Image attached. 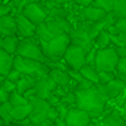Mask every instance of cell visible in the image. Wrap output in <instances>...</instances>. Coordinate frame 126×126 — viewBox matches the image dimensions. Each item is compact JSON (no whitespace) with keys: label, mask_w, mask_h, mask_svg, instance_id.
I'll return each instance as SVG.
<instances>
[{"label":"cell","mask_w":126,"mask_h":126,"mask_svg":"<svg viewBox=\"0 0 126 126\" xmlns=\"http://www.w3.org/2000/svg\"><path fill=\"white\" fill-rule=\"evenodd\" d=\"M76 94V107L84 110L91 119H99L106 112V102L100 98L96 85H92L88 90L75 91Z\"/></svg>","instance_id":"6da1fadb"},{"label":"cell","mask_w":126,"mask_h":126,"mask_svg":"<svg viewBox=\"0 0 126 126\" xmlns=\"http://www.w3.org/2000/svg\"><path fill=\"white\" fill-rule=\"evenodd\" d=\"M73 29V25L68 19L47 16L46 20L39 23L35 29V38L39 42H49L60 34H68Z\"/></svg>","instance_id":"7a4b0ae2"},{"label":"cell","mask_w":126,"mask_h":126,"mask_svg":"<svg viewBox=\"0 0 126 126\" xmlns=\"http://www.w3.org/2000/svg\"><path fill=\"white\" fill-rule=\"evenodd\" d=\"M69 45H71V39H69V35L66 33L54 37L49 42H39V46H41L45 57L47 58V63L61 61Z\"/></svg>","instance_id":"3957f363"},{"label":"cell","mask_w":126,"mask_h":126,"mask_svg":"<svg viewBox=\"0 0 126 126\" xmlns=\"http://www.w3.org/2000/svg\"><path fill=\"white\" fill-rule=\"evenodd\" d=\"M12 68L19 71L22 75L26 76H31L39 79V77H45L49 75L50 69L45 63H39L35 60H30V58H23L20 56H14V64Z\"/></svg>","instance_id":"277c9868"},{"label":"cell","mask_w":126,"mask_h":126,"mask_svg":"<svg viewBox=\"0 0 126 126\" xmlns=\"http://www.w3.org/2000/svg\"><path fill=\"white\" fill-rule=\"evenodd\" d=\"M16 56H20L23 58H30V60H35L39 63H47V58L45 57L44 52H42L39 42L35 37L31 38H20L19 45L16 49Z\"/></svg>","instance_id":"5b68a950"},{"label":"cell","mask_w":126,"mask_h":126,"mask_svg":"<svg viewBox=\"0 0 126 126\" xmlns=\"http://www.w3.org/2000/svg\"><path fill=\"white\" fill-rule=\"evenodd\" d=\"M118 61H119V57L115 52V47L109 46L104 49H98L94 66L98 72H114Z\"/></svg>","instance_id":"8992f818"},{"label":"cell","mask_w":126,"mask_h":126,"mask_svg":"<svg viewBox=\"0 0 126 126\" xmlns=\"http://www.w3.org/2000/svg\"><path fill=\"white\" fill-rule=\"evenodd\" d=\"M29 103L31 104V114L29 117L30 126H35L39 122L47 119V114H49V110L52 107L47 103V100H44V99H39L37 96H33V98L29 99Z\"/></svg>","instance_id":"52a82bcc"},{"label":"cell","mask_w":126,"mask_h":126,"mask_svg":"<svg viewBox=\"0 0 126 126\" xmlns=\"http://www.w3.org/2000/svg\"><path fill=\"white\" fill-rule=\"evenodd\" d=\"M85 54H87V52L84 49L75 46V45H69V47L66 49L65 54L63 57V61L69 69L80 71L85 65Z\"/></svg>","instance_id":"ba28073f"},{"label":"cell","mask_w":126,"mask_h":126,"mask_svg":"<svg viewBox=\"0 0 126 126\" xmlns=\"http://www.w3.org/2000/svg\"><path fill=\"white\" fill-rule=\"evenodd\" d=\"M19 14H22L25 18H27L31 23L38 26L39 23L45 22L46 18L49 16V11L42 6L41 3H35V1H29Z\"/></svg>","instance_id":"9c48e42d"},{"label":"cell","mask_w":126,"mask_h":126,"mask_svg":"<svg viewBox=\"0 0 126 126\" xmlns=\"http://www.w3.org/2000/svg\"><path fill=\"white\" fill-rule=\"evenodd\" d=\"M64 121L68 126H88V123L91 122V117L79 107H71Z\"/></svg>","instance_id":"30bf717a"},{"label":"cell","mask_w":126,"mask_h":126,"mask_svg":"<svg viewBox=\"0 0 126 126\" xmlns=\"http://www.w3.org/2000/svg\"><path fill=\"white\" fill-rule=\"evenodd\" d=\"M15 22H16V34L19 38H31L35 37L37 26L31 23L27 18H25L22 14H15Z\"/></svg>","instance_id":"8fae6325"},{"label":"cell","mask_w":126,"mask_h":126,"mask_svg":"<svg viewBox=\"0 0 126 126\" xmlns=\"http://www.w3.org/2000/svg\"><path fill=\"white\" fill-rule=\"evenodd\" d=\"M54 87H56L54 81H53L49 76L39 77V79H37L35 87H34L35 96H37V98H39V99L46 100V99L52 95V91H53V88H54Z\"/></svg>","instance_id":"7c38bea8"},{"label":"cell","mask_w":126,"mask_h":126,"mask_svg":"<svg viewBox=\"0 0 126 126\" xmlns=\"http://www.w3.org/2000/svg\"><path fill=\"white\" fill-rule=\"evenodd\" d=\"M10 35H18L15 15L12 14H8L6 16L0 18V38H6V37Z\"/></svg>","instance_id":"4fadbf2b"},{"label":"cell","mask_w":126,"mask_h":126,"mask_svg":"<svg viewBox=\"0 0 126 126\" xmlns=\"http://www.w3.org/2000/svg\"><path fill=\"white\" fill-rule=\"evenodd\" d=\"M106 91H107V95H109L110 100H115L126 91V83L115 77L109 84H106Z\"/></svg>","instance_id":"5bb4252c"},{"label":"cell","mask_w":126,"mask_h":126,"mask_svg":"<svg viewBox=\"0 0 126 126\" xmlns=\"http://www.w3.org/2000/svg\"><path fill=\"white\" fill-rule=\"evenodd\" d=\"M100 126H126V122L121 117L119 110L114 109L110 112H107V114L104 112V115L102 117Z\"/></svg>","instance_id":"9a60e30c"},{"label":"cell","mask_w":126,"mask_h":126,"mask_svg":"<svg viewBox=\"0 0 126 126\" xmlns=\"http://www.w3.org/2000/svg\"><path fill=\"white\" fill-rule=\"evenodd\" d=\"M14 56L8 54L3 49H0V77H6L12 69Z\"/></svg>","instance_id":"2e32d148"},{"label":"cell","mask_w":126,"mask_h":126,"mask_svg":"<svg viewBox=\"0 0 126 126\" xmlns=\"http://www.w3.org/2000/svg\"><path fill=\"white\" fill-rule=\"evenodd\" d=\"M35 83H37V79L35 77H31V76H26V75H23L22 77H20L19 80H18L15 84H16V92L19 94H26L29 90H33L34 87H35Z\"/></svg>","instance_id":"e0dca14e"},{"label":"cell","mask_w":126,"mask_h":126,"mask_svg":"<svg viewBox=\"0 0 126 126\" xmlns=\"http://www.w3.org/2000/svg\"><path fill=\"white\" fill-rule=\"evenodd\" d=\"M20 38L18 35H10L3 38V42H1V49L4 52H7L8 54L15 56L16 54V49H18V45H19Z\"/></svg>","instance_id":"ac0fdd59"},{"label":"cell","mask_w":126,"mask_h":126,"mask_svg":"<svg viewBox=\"0 0 126 126\" xmlns=\"http://www.w3.org/2000/svg\"><path fill=\"white\" fill-rule=\"evenodd\" d=\"M31 114V104H26V106H20V107H14L11 112V117L12 121L15 122H22V121L29 119Z\"/></svg>","instance_id":"d6986e66"},{"label":"cell","mask_w":126,"mask_h":126,"mask_svg":"<svg viewBox=\"0 0 126 126\" xmlns=\"http://www.w3.org/2000/svg\"><path fill=\"white\" fill-rule=\"evenodd\" d=\"M79 72H80V75L83 76V79L91 81L92 84H98V83H99L98 71L95 69V66H92V65H84Z\"/></svg>","instance_id":"ffe728a7"},{"label":"cell","mask_w":126,"mask_h":126,"mask_svg":"<svg viewBox=\"0 0 126 126\" xmlns=\"http://www.w3.org/2000/svg\"><path fill=\"white\" fill-rule=\"evenodd\" d=\"M106 31L109 33V35H117V34L126 33V18L117 19L110 27L106 29Z\"/></svg>","instance_id":"44dd1931"},{"label":"cell","mask_w":126,"mask_h":126,"mask_svg":"<svg viewBox=\"0 0 126 126\" xmlns=\"http://www.w3.org/2000/svg\"><path fill=\"white\" fill-rule=\"evenodd\" d=\"M94 46L96 49H104V47L111 46V39H110V35L106 30L100 31L98 34V37L94 39Z\"/></svg>","instance_id":"7402d4cb"},{"label":"cell","mask_w":126,"mask_h":126,"mask_svg":"<svg viewBox=\"0 0 126 126\" xmlns=\"http://www.w3.org/2000/svg\"><path fill=\"white\" fill-rule=\"evenodd\" d=\"M111 14L117 19L126 18V0H114V6H112Z\"/></svg>","instance_id":"603a6c76"},{"label":"cell","mask_w":126,"mask_h":126,"mask_svg":"<svg viewBox=\"0 0 126 126\" xmlns=\"http://www.w3.org/2000/svg\"><path fill=\"white\" fill-rule=\"evenodd\" d=\"M12 109H14V107L11 106L10 102H6V103L0 104V118H1V121H3L4 125L12 122V117H11Z\"/></svg>","instance_id":"cb8c5ba5"},{"label":"cell","mask_w":126,"mask_h":126,"mask_svg":"<svg viewBox=\"0 0 126 126\" xmlns=\"http://www.w3.org/2000/svg\"><path fill=\"white\" fill-rule=\"evenodd\" d=\"M8 102L11 103L12 107H20V106H26V104H29V100H27V99H26L25 96L22 95V94L16 92V91H14V92L10 94Z\"/></svg>","instance_id":"d4e9b609"},{"label":"cell","mask_w":126,"mask_h":126,"mask_svg":"<svg viewBox=\"0 0 126 126\" xmlns=\"http://www.w3.org/2000/svg\"><path fill=\"white\" fill-rule=\"evenodd\" d=\"M114 73H115L117 79H119V80L126 83V58H119Z\"/></svg>","instance_id":"484cf974"},{"label":"cell","mask_w":126,"mask_h":126,"mask_svg":"<svg viewBox=\"0 0 126 126\" xmlns=\"http://www.w3.org/2000/svg\"><path fill=\"white\" fill-rule=\"evenodd\" d=\"M91 6L100 8L103 11H106L107 14L112 11V6H114V0H94Z\"/></svg>","instance_id":"4316f807"},{"label":"cell","mask_w":126,"mask_h":126,"mask_svg":"<svg viewBox=\"0 0 126 126\" xmlns=\"http://www.w3.org/2000/svg\"><path fill=\"white\" fill-rule=\"evenodd\" d=\"M110 39H111V46H114V47L126 46V33L117 34V35H110Z\"/></svg>","instance_id":"83f0119b"},{"label":"cell","mask_w":126,"mask_h":126,"mask_svg":"<svg viewBox=\"0 0 126 126\" xmlns=\"http://www.w3.org/2000/svg\"><path fill=\"white\" fill-rule=\"evenodd\" d=\"M0 90L6 91V92L11 94L16 90V84L12 81H10L7 77H0Z\"/></svg>","instance_id":"f1b7e54d"},{"label":"cell","mask_w":126,"mask_h":126,"mask_svg":"<svg viewBox=\"0 0 126 126\" xmlns=\"http://www.w3.org/2000/svg\"><path fill=\"white\" fill-rule=\"evenodd\" d=\"M98 79H99V83L98 84H109L111 80L115 79V73L114 72H98Z\"/></svg>","instance_id":"f546056e"},{"label":"cell","mask_w":126,"mask_h":126,"mask_svg":"<svg viewBox=\"0 0 126 126\" xmlns=\"http://www.w3.org/2000/svg\"><path fill=\"white\" fill-rule=\"evenodd\" d=\"M61 102L65 103V104H68L69 107H76V94H75V91L66 92V95L61 99Z\"/></svg>","instance_id":"4dcf8cb0"},{"label":"cell","mask_w":126,"mask_h":126,"mask_svg":"<svg viewBox=\"0 0 126 126\" xmlns=\"http://www.w3.org/2000/svg\"><path fill=\"white\" fill-rule=\"evenodd\" d=\"M96 52H98V49H96L95 46L87 52V54H85V65H92L94 66L95 58H96Z\"/></svg>","instance_id":"1f68e13d"},{"label":"cell","mask_w":126,"mask_h":126,"mask_svg":"<svg viewBox=\"0 0 126 126\" xmlns=\"http://www.w3.org/2000/svg\"><path fill=\"white\" fill-rule=\"evenodd\" d=\"M69 109H71V107H69L68 104L60 102V103L56 106V110H57V112H58V118H60V119H64V118H65V115L68 114Z\"/></svg>","instance_id":"d6a6232c"},{"label":"cell","mask_w":126,"mask_h":126,"mask_svg":"<svg viewBox=\"0 0 126 126\" xmlns=\"http://www.w3.org/2000/svg\"><path fill=\"white\" fill-rule=\"evenodd\" d=\"M8 1H10V6L12 8H15L18 12H20V10L29 3V0H8Z\"/></svg>","instance_id":"836d02e7"},{"label":"cell","mask_w":126,"mask_h":126,"mask_svg":"<svg viewBox=\"0 0 126 126\" xmlns=\"http://www.w3.org/2000/svg\"><path fill=\"white\" fill-rule=\"evenodd\" d=\"M22 76H23V75L20 73L19 71H16V69H14V68H12L11 71H10V73L7 75L6 77L10 80V81H12V83H16V81H18V80H19Z\"/></svg>","instance_id":"e575fe53"},{"label":"cell","mask_w":126,"mask_h":126,"mask_svg":"<svg viewBox=\"0 0 126 126\" xmlns=\"http://www.w3.org/2000/svg\"><path fill=\"white\" fill-rule=\"evenodd\" d=\"M96 85V90H98V92H99V95H100V98L103 99L104 102H110V99H109V95H107V91H106V85H103V84H95Z\"/></svg>","instance_id":"d590c367"},{"label":"cell","mask_w":126,"mask_h":126,"mask_svg":"<svg viewBox=\"0 0 126 126\" xmlns=\"http://www.w3.org/2000/svg\"><path fill=\"white\" fill-rule=\"evenodd\" d=\"M11 11H12V7L10 6V4H4V3L0 4V18H3V16H6V15L11 14Z\"/></svg>","instance_id":"8d00e7d4"},{"label":"cell","mask_w":126,"mask_h":126,"mask_svg":"<svg viewBox=\"0 0 126 126\" xmlns=\"http://www.w3.org/2000/svg\"><path fill=\"white\" fill-rule=\"evenodd\" d=\"M94 0H73V3L76 6H80V7H88L92 4Z\"/></svg>","instance_id":"74e56055"},{"label":"cell","mask_w":126,"mask_h":126,"mask_svg":"<svg viewBox=\"0 0 126 126\" xmlns=\"http://www.w3.org/2000/svg\"><path fill=\"white\" fill-rule=\"evenodd\" d=\"M6 126H30V121L26 119V121H22V122H15V121H12V122L7 123Z\"/></svg>","instance_id":"f35d334b"},{"label":"cell","mask_w":126,"mask_h":126,"mask_svg":"<svg viewBox=\"0 0 126 126\" xmlns=\"http://www.w3.org/2000/svg\"><path fill=\"white\" fill-rule=\"evenodd\" d=\"M8 98H10V94L6 92V91L0 90V104L6 103V102H8Z\"/></svg>","instance_id":"ab89813d"},{"label":"cell","mask_w":126,"mask_h":126,"mask_svg":"<svg viewBox=\"0 0 126 126\" xmlns=\"http://www.w3.org/2000/svg\"><path fill=\"white\" fill-rule=\"evenodd\" d=\"M115 52H117V54H118L119 58H126V46L115 47Z\"/></svg>","instance_id":"60d3db41"},{"label":"cell","mask_w":126,"mask_h":126,"mask_svg":"<svg viewBox=\"0 0 126 126\" xmlns=\"http://www.w3.org/2000/svg\"><path fill=\"white\" fill-rule=\"evenodd\" d=\"M119 114H121V117L123 118V121L126 122V100L122 103V106L119 107Z\"/></svg>","instance_id":"b9f144b4"},{"label":"cell","mask_w":126,"mask_h":126,"mask_svg":"<svg viewBox=\"0 0 126 126\" xmlns=\"http://www.w3.org/2000/svg\"><path fill=\"white\" fill-rule=\"evenodd\" d=\"M57 4H60V6H66V4L69 3H73V0H54Z\"/></svg>","instance_id":"7bdbcfd3"},{"label":"cell","mask_w":126,"mask_h":126,"mask_svg":"<svg viewBox=\"0 0 126 126\" xmlns=\"http://www.w3.org/2000/svg\"><path fill=\"white\" fill-rule=\"evenodd\" d=\"M53 126H68V125L65 123V121H64V119H60V118H58V119L54 121V125H53Z\"/></svg>","instance_id":"ee69618b"},{"label":"cell","mask_w":126,"mask_h":126,"mask_svg":"<svg viewBox=\"0 0 126 126\" xmlns=\"http://www.w3.org/2000/svg\"><path fill=\"white\" fill-rule=\"evenodd\" d=\"M95 121H96V119H91V122L88 123V126H99V125H96Z\"/></svg>","instance_id":"f6af8a7d"},{"label":"cell","mask_w":126,"mask_h":126,"mask_svg":"<svg viewBox=\"0 0 126 126\" xmlns=\"http://www.w3.org/2000/svg\"><path fill=\"white\" fill-rule=\"evenodd\" d=\"M29 1H35V3H39V1H42V0H29Z\"/></svg>","instance_id":"bcb514c9"},{"label":"cell","mask_w":126,"mask_h":126,"mask_svg":"<svg viewBox=\"0 0 126 126\" xmlns=\"http://www.w3.org/2000/svg\"><path fill=\"white\" fill-rule=\"evenodd\" d=\"M1 42H3V38H0V49H1Z\"/></svg>","instance_id":"7dc6e473"},{"label":"cell","mask_w":126,"mask_h":126,"mask_svg":"<svg viewBox=\"0 0 126 126\" xmlns=\"http://www.w3.org/2000/svg\"><path fill=\"white\" fill-rule=\"evenodd\" d=\"M4 123H3V121H1V118H0V126H3Z\"/></svg>","instance_id":"c3c4849f"},{"label":"cell","mask_w":126,"mask_h":126,"mask_svg":"<svg viewBox=\"0 0 126 126\" xmlns=\"http://www.w3.org/2000/svg\"><path fill=\"white\" fill-rule=\"evenodd\" d=\"M1 3H3V0H0V4H1Z\"/></svg>","instance_id":"681fc988"},{"label":"cell","mask_w":126,"mask_h":126,"mask_svg":"<svg viewBox=\"0 0 126 126\" xmlns=\"http://www.w3.org/2000/svg\"><path fill=\"white\" fill-rule=\"evenodd\" d=\"M3 126H6V125H3Z\"/></svg>","instance_id":"f907efd6"}]
</instances>
